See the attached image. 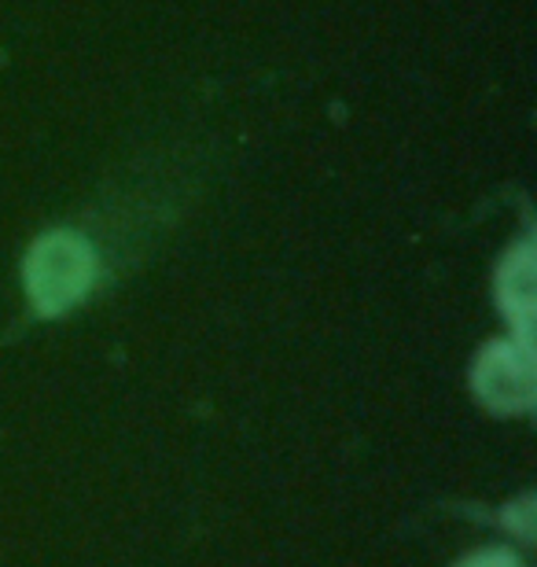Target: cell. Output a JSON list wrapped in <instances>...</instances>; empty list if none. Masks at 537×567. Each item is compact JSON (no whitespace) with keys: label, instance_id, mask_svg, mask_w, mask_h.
<instances>
[{"label":"cell","instance_id":"cell-1","mask_svg":"<svg viewBox=\"0 0 537 567\" xmlns=\"http://www.w3.org/2000/svg\"><path fill=\"white\" fill-rule=\"evenodd\" d=\"M93 280V251L74 233H52L33 247L27 284L41 313H60L89 291Z\"/></svg>","mask_w":537,"mask_h":567},{"label":"cell","instance_id":"cell-2","mask_svg":"<svg viewBox=\"0 0 537 567\" xmlns=\"http://www.w3.org/2000/svg\"><path fill=\"white\" fill-rule=\"evenodd\" d=\"M475 383L494 410H527L534 399V369L527 347H489L478 361Z\"/></svg>","mask_w":537,"mask_h":567},{"label":"cell","instance_id":"cell-3","mask_svg":"<svg viewBox=\"0 0 537 567\" xmlns=\"http://www.w3.org/2000/svg\"><path fill=\"white\" fill-rule=\"evenodd\" d=\"M461 567H519V564L512 560L508 553H483V557H472V560H464Z\"/></svg>","mask_w":537,"mask_h":567}]
</instances>
